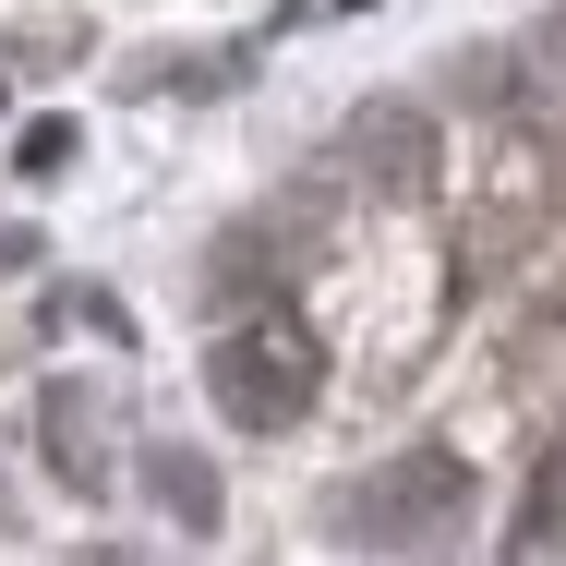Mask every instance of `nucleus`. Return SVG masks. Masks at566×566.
<instances>
[{
    "mask_svg": "<svg viewBox=\"0 0 566 566\" xmlns=\"http://www.w3.org/2000/svg\"><path fill=\"white\" fill-rule=\"evenodd\" d=\"M349 169H361L386 206H422V193H434V133H422V109H398V97L361 109L349 120Z\"/></svg>",
    "mask_w": 566,
    "mask_h": 566,
    "instance_id": "7ed1b4c3",
    "label": "nucleus"
},
{
    "mask_svg": "<svg viewBox=\"0 0 566 566\" xmlns=\"http://www.w3.org/2000/svg\"><path fill=\"white\" fill-rule=\"evenodd\" d=\"M566 543V458L531 470V494H518V531H506V555H555Z\"/></svg>",
    "mask_w": 566,
    "mask_h": 566,
    "instance_id": "423d86ee",
    "label": "nucleus"
},
{
    "mask_svg": "<svg viewBox=\"0 0 566 566\" xmlns=\"http://www.w3.org/2000/svg\"><path fill=\"white\" fill-rule=\"evenodd\" d=\"M338 518H349L338 543H374V555H422V543H447L458 518H470V458H458V447H410V458H386V470L349 494Z\"/></svg>",
    "mask_w": 566,
    "mask_h": 566,
    "instance_id": "f03ea898",
    "label": "nucleus"
},
{
    "mask_svg": "<svg viewBox=\"0 0 566 566\" xmlns=\"http://www.w3.org/2000/svg\"><path fill=\"white\" fill-rule=\"evenodd\" d=\"M145 494H157V506H169V518H181L193 543L218 531V470H206L193 447H157V458H145Z\"/></svg>",
    "mask_w": 566,
    "mask_h": 566,
    "instance_id": "39448f33",
    "label": "nucleus"
},
{
    "mask_svg": "<svg viewBox=\"0 0 566 566\" xmlns=\"http://www.w3.org/2000/svg\"><path fill=\"white\" fill-rule=\"evenodd\" d=\"M73 145H85L73 120H24V145H12V157H24V181H61V169H73Z\"/></svg>",
    "mask_w": 566,
    "mask_h": 566,
    "instance_id": "0eeeda50",
    "label": "nucleus"
},
{
    "mask_svg": "<svg viewBox=\"0 0 566 566\" xmlns=\"http://www.w3.org/2000/svg\"><path fill=\"white\" fill-rule=\"evenodd\" d=\"M206 398H218L241 434H277V422H302L314 398H326V361L302 338V314H253L241 338L206 349Z\"/></svg>",
    "mask_w": 566,
    "mask_h": 566,
    "instance_id": "f257e3e1",
    "label": "nucleus"
},
{
    "mask_svg": "<svg viewBox=\"0 0 566 566\" xmlns=\"http://www.w3.org/2000/svg\"><path fill=\"white\" fill-rule=\"evenodd\" d=\"M506 61H518V97H506V120H518V133H566V12H543V24H531Z\"/></svg>",
    "mask_w": 566,
    "mask_h": 566,
    "instance_id": "20e7f679",
    "label": "nucleus"
}]
</instances>
